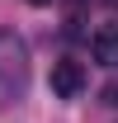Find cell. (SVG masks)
I'll use <instances>...</instances> for the list:
<instances>
[{"label":"cell","instance_id":"2","mask_svg":"<svg viewBox=\"0 0 118 123\" xmlns=\"http://www.w3.org/2000/svg\"><path fill=\"white\" fill-rule=\"evenodd\" d=\"M0 76H24V43L14 33H0Z\"/></svg>","mask_w":118,"mask_h":123},{"label":"cell","instance_id":"3","mask_svg":"<svg viewBox=\"0 0 118 123\" xmlns=\"http://www.w3.org/2000/svg\"><path fill=\"white\" fill-rule=\"evenodd\" d=\"M90 52H94L99 66H118V29H99L90 38Z\"/></svg>","mask_w":118,"mask_h":123},{"label":"cell","instance_id":"4","mask_svg":"<svg viewBox=\"0 0 118 123\" xmlns=\"http://www.w3.org/2000/svg\"><path fill=\"white\" fill-rule=\"evenodd\" d=\"M104 104H118V80H109V85H104Z\"/></svg>","mask_w":118,"mask_h":123},{"label":"cell","instance_id":"5","mask_svg":"<svg viewBox=\"0 0 118 123\" xmlns=\"http://www.w3.org/2000/svg\"><path fill=\"white\" fill-rule=\"evenodd\" d=\"M104 5H109V10H118V0H104Z\"/></svg>","mask_w":118,"mask_h":123},{"label":"cell","instance_id":"1","mask_svg":"<svg viewBox=\"0 0 118 123\" xmlns=\"http://www.w3.org/2000/svg\"><path fill=\"white\" fill-rule=\"evenodd\" d=\"M47 85H52V95L57 99H76V95L85 90V66L80 62H52V76H47Z\"/></svg>","mask_w":118,"mask_h":123},{"label":"cell","instance_id":"6","mask_svg":"<svg viewBox=\"0 0 118 123\" xmlns=\"http://www.w3.org/2000/svg\"><path fill=\"white\" fill-rule=\"evenodd\" d=\"M29 5H52V0H29Z\"/></svg>","mask_w":118,"mask_h":123}]
</instances>
